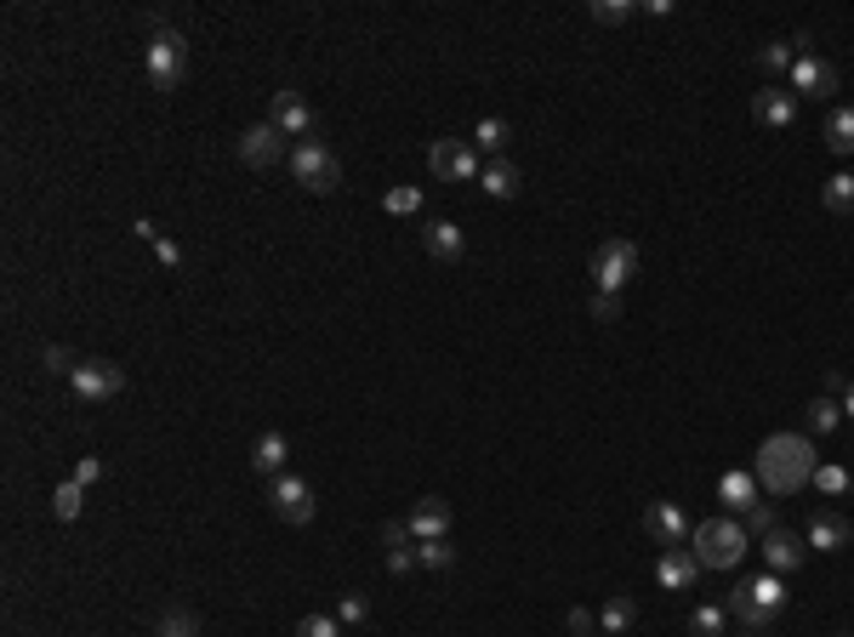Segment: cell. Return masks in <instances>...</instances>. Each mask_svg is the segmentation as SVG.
<instances>
[{
	"mask_svg": "<svg viewBox=\"0 0 854 637\" xmlns=\"http://www.w3.org/2000/svg\"><path fill=\"white\" fill-rule=\"evenodd\" d=\"M814 466L820 461L809 450V432H775V439H764L758 461H752V479L769 495H798V490H809Z\"/></svg>",
	"mask_w": 854,
	"mask_h": 637,
	"instance_id": "1",
	"label": "cell"
},
{
	"mask_svg": "<svg viewBox=\"0 0 854 637\" xmlns=\"http://www.w3.org/2000/svg\"><path fill=\"white\" fill-rule=\"evenodd\" d=\"M786 603H792V592H786V575H752V581H741L735 586V597H730V615L746 626V631H769L780 615H786Z\"/></svg>",
	"mask_w": 854,
	"mask_h": 637,
	"instance_id": "2",
	"label": "cell"
},
{
	"mask_svg": "<svg viewBox=\"0 0 854 637\" xmlns=\"http://www.w3.org/2000/svg\"><path fill=\"white\" fill-rule=\"evenodd\" d=\"M689 552H696L701 569H735L746 558V529L730 524V518H707L689 535Z\"/></svg>",
	"mask_w": 854,
	"mask_h": 637,
	"instance_id": "3",
	"label": "cell"
},
{
	"mask_svg": "<svg viewBox=\"0 0 854 637\" xmlns=\"http://www.w3.org/2000/svg\"><path fill=\"white\" fill-rule=\"evenodd\" d=\"M143 69H149V86L166 91V97L183 86V75H188V41H183V29H160V35H149Z\"/></svg>",
	"mask_w": 854,
	"mask_h": 637,
	"instance_id": "4",
	"label": "cell"
},
{
	"mask_svg": "<svg viewBox=\"0 0 854 637\" xmlns=\"http://www.w3.org/2000/svg\"><path fill=\"white\" fill-rule=\"evenodd\" d=\"M291 177H297L308 194H337L342 188V160H337V149L331 143H297L291 149Z\"/></svg>",
	"mask_w": 854,
	"mask_h": 637,
	"instance_id": "5",
	"label": "cell"
},
{
	"mask_svg": "<svg viewBox=\"0 0 854 637\" xmlns=\"http://www.w3.org/2000/svg\"><path fill=\"white\" fill-rule=\"evenodd\" d=\"M587 274H593V290L621 296V290H627V279L638 274V245L633 240H604L593 251V262H587Z\"/></svg>",
	"mask_w": 854,
	"mask_h": 637,
	"instance_id": "6",
	"label": "cell"
},
{
	"mask_svg": "<svg viewBox=\"0 0 854 637\" xmlns=\"http://www.w3.org/2000/svg\"><path fill=\"white\" fill-rule=\"evenodd\" d=\"M69 387L86 398V405H109V398L125 393V371H120V364H109V359H80Z\"/></svg>",
	"mask_w": 854,
	"mask_h": 637,
	"instance_id": "7",
	"label": "cell"
},
{
	"mask_svg": "<svg viewBox=\"0 0 854 637\" xmlns=\"http://www.w3.org/2000/svg\"><path fill=\"white\" fill-rule=\"evenodd\" d=\"M427 172H434L439 183H479V154L473 143H456V138H439L434 149H427Z\"/></svg>",
	"mask_w": 854,
	"mask_h": 637,
	"instance_id": "8",
	"label": "cell"
},
{
	"mask_svg": "<svg viewBox=\"0 0 854 637\" xmlns=\"http://www.w3.org/2000/svg\"><path fill=\"white\" fill-rule=\"evenodd\" d=\"M269 120L285 131V138H297V143H314V138H319V114L308 109V97H303L297 86L274 91V109H269Z\"/></svg>",
	"mask_w": 854,
	"mask_h": 637,
	"instance_id": "9",
	"label": "cell"
},
{
	"mask_svg": "<svg viewBox=\"0 0 854 637\" xmlns=\"http://www.w3.org/2000/svg\"><path fill=\"white\" fill-rule=\"evenodd\" d=\"M240 160L251 165V172H269V165L291 160V149H285V131H280L274 120H256V125H245V131H240Z\"/></svg>",
	"mask_w": 854,
	"mask_h": 637,
	"instance_id": "10",
	"label": "cell"
},
{
	"mask_svg": "<svg viewBox=\"0 0 854 637\" xmlns=\"http://www.w3.org/2000/svg\"><path fill=\"white\" fill-rule=\"evenodd\" d=\"M269 507H274V518H285V524H308L319 501H314L308 479H297V473H280V479H269Z\"/></svg>",
	"mask_w": 854,
	"mask_h": 637,
	"instance_id": "11",
	"label": "cell"
},
{
	"mask_svg": "<svg viewBox=\"0 0 854 637\" xmlns=\"http://www.w3.org/2000/svg\"><path fill=\"white\" fill-rule=\"evenodd\" d=\"M644 535L661 547H683L689 535H696V524H689V513L678 507V501H655V507L644 513Z\"/></svg>",
	"mask_w": 854,
	"mask_h": 637,
	"instance_id": "12",
	"label": "cell"
},
{
	"mask_svg": "<svg viewBox=\"0 0 854 637\" xmlns=\"http://www.w3.org/2000/svg\"><path fill=\"white\" fill-rule=\"evenodd\" d=\"M752 120L769 125V131H786L798 120V91L792 86H764L758 97H752Z\"/></svg>",
	"mask_w": 854,
	"mask_h": 637,
	"instance_id": "13",
	"label": "cell"
},
{
	"mask_svg": "<svg viewBox=\"0 0 854 637\" xmlns=\"http://www.w3.org/2000/svg\"><path fill=\"white\" fill-rule=\"evenodd\" d=\"M405 524H410L416 541H450V501L445 495H421Z\"/></svg>",
	"mask_w": 854,
	"mask_h": 637,
	"instance_id": "14",
	"label": "cell"
},
{
	"mask_svg": "<svg viewBox=\"0 0 854 637\" xmlns=\"http://www.w3.org/2000/svg\"><path fill=\"white\" fill-rule=\"evenodd\" d=\"M848 541H854V524L843 513H832V507H814L809 513V547L814 552H843Z\"/></svg>",
	"mask_w": 854,
	"mask_h": 637,
	"instance_id": "15",
	"label": "cell"
},
{
	"mask_svg": "<svg viewBox=\"0 0 854 637\" xmlns=\"http://www.w3.org/2000/svg\"><path fill=\"white\" fill-rule=\"evenodd\" d=\"M696 575H701V563H696V552H689V547H667L661 558H655V581H661L667 592H689V586H696Z\"/></svg>",
	"mask_w": 854,
	"mask_h": 637,
	"instance_id": "16",
	"label": "cell"
},
{
	"mask_svg": "<svg viewBox=\"0 0 854 637\" xmlns=\"http://www.w3.org/2000/svg\"><path fill=\"white\" fill-rule=\"evenodd\" d=\"M421 245H427V256L434 262H462L468 256V233L456 228V222H445V217H434L421 228Z\"/></svg>",
	"mask_w": 854,
	"mask_h": 637,
	"instance_id": "17",
	"label": "cell"
},
{
	"mask_svg": "<svg viewBox=\"0 0 854 637\" xmlns=\"http://www.w3.org/2000/svg\"><path fill=\"white\" fill-rule=\"evenodd\" d=\"M792 91H809V97H832V91H837V69H832L826 57L803 52V57L792 63Z\"/></svg>",
	"mask_w": 854,
	"mask_h": 637,
	"instance_id": "18",
	"label": "cell"
},
{
	"mask_svg": "<svg viewBox=\"0 0 854 637\" xmlns=\"http://www.w3.org/2000/svg\"><path fill=\"white\" fill-rule=\"evenodd\" d=\"M285 461H291V439H285V432H256V444H251V466H256V473L262 479H280L285 473Z\"/></svg>",
	"mask_w": 854,
	"mask_h": 637,
	"instance_id": "19",
	"label": "cell"
},
{
	"mask_svg": "<svg viewBox=\"0 0 854 637\" xmlns=\"http://www.w3.org/2000/svg\"><path fill=\"white\" fill-rule=\"evenodd\" d=\"M798 563H803V541H798L792 529L764 535V569H769V575H792Z\"/></svg>",
	"mask_w": 854,
	"mask_h": 637,
	"instance_id": "20",
	"label": "cell"
},
{
	"mask_svg": "<svg viewBox=\"0 0 854 637\" xmlns=\"http://www.w3.org/2000/svg\"><path fill=\"white\" fill-rule=\"evenodd\" d=\"M479 188L490 194V199H518V188H524V172L502 154V160H490L484 172H479Z\"/></svg>",
	"mask_w": 854,
	"mask_h": 637,
	"instance_id": "21",
	"label": "cell"
},
{
	"mask_svg": "<svg viewBox=\"0 0 854 637\" xmlns=\"http://www.w3.org/2000/svg\"><path fill=\"white\" fill-rule=\"evenodd\" d=\"M718 501L735 507V513H752L764 501V490H758V479H752V473H724V479H718Z\"/></svg>",
	"mask_w": 854,
	"mask_h": 637,
	"instance_id": "22",
	"label": "cell"
},
{
	"mask_svg": "<svg viewBox=\"0 0 854 637\" xmlns=\"http://www.w3.org/2000/svg\"><path fill=\"white\" fill-rule=\"evenodd\" d=\"M638 620V603L627 597V592H615V597H604V609H599V626H604V637H621Z\"/></svg>",
	"mask_w": 854,
	"mask_h": 637,
	"instance_id": "23",
	"label": "cell"
},
{
	"mask_svg": "<svg viewBox=\"0 0 854 637\" xmlns=\"http://www.w3.org/2000/svg\"><path fill=\"white\" fill-rule=\"evenodd\" d=\"M473 143H479L490 160H502V149L513 143V125H507V120H496V114H484V120L473 125Z\"/></svg>",
	"mask_w": 854,
	"mask_h": 637,
	"instance_id": "24",
	"label": "cell"
},
{
	"mask_svg": "<svg viewBox=\"0 0 854 637\" xmlns=\"http://www.w3.org/2000/svg\"><path fill=\"white\" fill-rule=\"evenodd\" d=\"M820 206H826L832 217H848V211H854V177H848V172L826 177V188H820Z\"/></svg>",
	"mask_w": 854,
	"mask_h": 637,
	"instance_id": "25",
	"label": "cell"
},
{
	"mask_svg": "<svg viewBox=\"0 0 854 637\" xmlns=\"http://www.w3.org/2000/svg\"><path fill=\"white\" fill-rule=\"evenodd\" d=\"M837 421H843V405H837V398H826V393H820V398H809V432H814V439H826V432H837Z\"/></svg>",
	"mask_w": 854,
	"mask_h": 637,
	"instance_id": "26",
	"label": "cell"
},
{
	"mask_svg": "<svg viewBox=\"0 0 854 637\" xmlns=\"http://www.w3.org/2000/svg\"><path fill=\"white\" fill-rule=\"evenodd\" d=\"M689 631H696V637H724L730 631V609H724V603H701V609L689 615Z\"/></svg>",
	"mask_w": 854,
	"mask_h": 637,
	"instance_id": "27",
	"label": "cell"
},
{
	"mask_svg": "<svg viewBox=\"0 0 854 637\" xmlns=\"http://www.w3.org/2000/svg\"><path fill=\"white\" fill-rule=\"evenodd\" d=\"M80 507H86V490H80L75 479H63V484L52 490V513H57L63 524H75V518H80Z\"/></svg>",
	"mask_w": 854,
	"mask_h": 637,
	"instance_id": "28",
	"label": "cell"
},
{
	"mask_svg": "<svg viewBox=\"0 0 854 637\" xmlns=\"http://www.w3.org/2000/svg\"><path fill=\"white\" fill-rule=\"evenodd\" d=\"M382 211H387V217H416V211H421V188L393 183V188L382 194Z\"/></svg>",
	"mask_w": 854,
	"mask_h": 637,
	"instance_id": "29",
	"label": "cell"
},
{
	"mask_svg": "<svg viewBox=\"0 0 854 637\" xmlns=\"http://www.w3.org/2000/svg\"><path fill=\"white\" fill-rule=\"evenodd\" d=\"M792 63H798L792 41H769V46H758V69H764V75H792Z\"/></svg>",
	"mask_w": 854,
	"mask_h": 637,
	"instance_id": "30",
	"label": "cell"
},
{
	"mask_svg": "<svg viewBox=\"0 0 854 637\" xmlns=\"http://www.w3.org/2000/svg\"><path fill=\"white\" fill-rule=\"evenodd\" d=\"M826 143H832V154H854V109H832Z\"/></svg>",
	"mask_w": 854,
	"mask_h": 637,
	"instance_id": "31",
	"label": "cell"
},
{
	"mask_svg": "<svg viewBox=\"0 0 854 637\" xmlns=\"http://www.w3.org/2000/svg\"><path fill=\"white\" fill-rule=\"evenodd\" d=\"M809 484H814L820 495H843V490H848L854 479H848V466H837V461H820V466H814V479H809Z\"/></svg>",
	"mask_w": 854,
	"mask_h": 637,
	"instance_id": "32",
	"label": "cell"
},
{
	"mask_svg": "<svg viewBox=\"0 0 854 637\" xmlns=\"http://www.w3.org/2000/svg\"><path fill=\"white\" fill-rule=\"evenodd\" d=\"M416 563L434 569V575H445V569L456 563V547L450 541H416Z\"/></svg>",
	"mask_w": 854,
	"mask_h": 637,
	"instance_id": "33",
	"label": "cell"
},
{
	"mask_svg": "<svg viewBox=\"0 0 854 637\" xmlns=\"http://www.w3.org/2000/svg\"><path fill=\"white\" fill-rule=\"evenodd\" d=\"M337 620H342V626H365V620H371V597H365V592H342Z\"/></svg>",
	"mask_w": 854,
	"mask_h": 637,
	"instance_id": "34",
	"label": "cell"
},
{
	"mask_svg": "<svg viewBox=\"0 0 854 637\" xmlns=\"http://www.w3.org/2000/svg\"><path fill=\"white\" fill-rule=\"evenodd\" d=\"M154 637H200V620H194L188 609H166L160 615V631Z\"/></svg>",
	"mask_w": 854,
	"mask_h": 637,
	"instance_id": "35",
	"label": "cell"
},
{
	"mask_svg": "<svg viewBox=\"0 0 854 637\" xmlns=\"http://www.w3.org/2000/svg\"><path fill=\"white\" fill-rule=\"evenodd\" d=\"M638 18V0H593V23H627Z\"/></svg>",
	"mask_w": 854,
	"mask_h": 637,
	"instance_id": "36",
	"label": "cell"
},
{
	"mask_svg": "<svg viewBox=\"0 0 854 637\" xmlns=\"http://www.w3.org/2000/svg\"><path fill=\"white\" fill-rule=\"evenodd\" d=\"M746 535H758V541H764V535H775L780 529V518H775V507H769V501H758V507H752L746 513V524H741Z\"/></svg>",
	"mask_w": 854,
	"mask_h": 637,
	"instance_id": "37",
	"label": "cell"
},
{
	"mask_svg": "<svg viewBox=\"0 0 854 637\" xmlns=\"http://www.w3.org/2000/svg\"><path fill=\"white\" fill-rule=\"evenodd\" d=\"M297 637H342V620L337 615H303L297 620Z\"/></svg>",
	"mask_w": 854,
	"mask_h": 637,
	"instance_id": "38",
	"label": "cell"
},
{
	"mask_svg": "<svg viewBox=\"0 0 854 637\" xmlns=\"http://www.w3.org/2000/svg\"><path fill=\"white\" fill-rule=\"evenodd\" d=\"M41 364H46L52 376H75V364H80V359H75L69 348H57V342H52V348H41Z\"/></svg>",
	"mask_w": 854,
	"mask_h": 637,
	"instance_id": "39",
	"label": "cell"
},
{
	"mask_svg": "<svg viewBox=\"0 0 854 637\" xmlns=\"http://www.w3.org/2000/svg\"><path fill=\"white\" fill-rule=\"evenodd\" d=\"M587 314H593L599 325H615V319H621V296H610V290H593V301H587Z\"/></svg>",
	"mask_w": 854,
	"mask_h": 637,
	"instance_id": "40",
	"label": "cell"
},
{
	"mask_svg": "<svg viewBox=\"0 0 854 637\" xmlns=\"http://www.w3.org/2000/svg\"><path fill=\"white\" fill-rule=\"evenodd\" d=\"M410 569H421V563H416V541L387 547V575H410Z\"/></svg>",
	"mask_w": 854,
	"mask_h": 637,
	"instance_id": "41",
	"label": "cell"
},
{
	"mask_svg": "<svg viewBox=\"0 0 854 637\" xmlns=\"http://www.w3.org/2000/svg\"><path fill=\"white\" fill-rule=\"evenodd\" d=\"M69 479H75L80 490H91L97 479H103V461H97V455H80V461H75V473H69Z\"/></svg>",
	"mask_w": 854,
	"mask_h": 637,
	"instance_id": "42",
	"label": "cell"
},
{
	"mask_svg": "<svg viewBox=\"0 0 854 637\" xmlns=\"http://www.w3.org/2000/svg\"><path fill=\"white\" fill-rule=\"evenodd\" d=\"M154 256L166 262V267H183V245H177V240H166V233L154 240Z\"/></svg>",
	"mask_w": 854,
	"mask_h": 637,
	"instance_id": "43",
	"label": "cell"
},
{
	"mask_svg": "<svg viewBox=\"0 0 854 637\" xmlns=\"http://www.w3.org/2000/svg\"><path fill=\"white\" fill-rule=\"evenodd\" d=\"M593 626H599L593 609H570V631H576V637H593Z\"/></svg>",
	"mask_w": 854,
	"mask_h": 637,
	"instance_id": "44",
	"label": "cell"
},
{
	"mask_svg": "<svg viewBox=\"0 0 854 637\" xmlns=\"http://www.w3.org/2000/svg\"><path fill=\"white\" fill-rule=\"evenodd\" d=\"M131 233H138V240H149V245H154V240H160V228H154V222H149V217H138V222H131Z\"/></svg>",
	"mask_w": 854,
	"mask_h": 637,
	"instance_id": "45",
	"label": "cell"
},
{
	"mask_svg": "<svg viewBox=\"0 0 854 637\" xmlns=\"http://www.w3.org/2000/svg\"><path fill=\"white\" fill-rule=\"evenodd\" d=\"M843 416H854V382L843 387Z\"/></svg>",
	"mask_w": 854,
	"mask_h": 637,
	"instance_id": "46",
	"label": "cell"
},
{
	"mask_svg": "<svg viewBox=\"0 0 854 637\" xmlns=\"http://www.w3.org/2000/svg\"><path fill=\"white\" fill-rule=\"evenodd\" d=\"M832 637H848V631H832Z\"/></svg>",
	"mask_w": 854,
	"mask_h": 637,
	"instance_id": "47",
	"label": "cell"
},
{
	"mask_svg": "<svg viewBox=\"0 0 854 637\" xmlns=\"http://www.w3.org/2000/svg\"><path fill=\"white\" fill-rule=\"evenodd\" d=\"M746 637H758V631H746Z\"/></svg>",
	"mask_w": 854,
	"mask_h": 637,
	"instance_id": "48",
	"label": "cell"
},
{
	"mask_svg": "<svg viewBox=\"0 0 854 637\" xmlns=\"http://www.w3.org/2000/svg\"><path fill=\"white\" fill-rule=\"evenodd\" d=\"M593 637H604V631H593Z\"/></svg>",
	"mask_w": 854,
	"mask_h": 637,
	"instance_id": "49",
	"label": "cell"
},
{
	"mask_svg": "<svg viewBox=\"0 0 854 637\" xmlns=\"http://www.w3.org/2000/svg\"><path fill=\"white\" fill-rule=\"evenodd\" d=\"M848 490H854V484H848Z\"/></svg>",
	"mask_w": 854,
	"mask_h": 637,
	"instance_id": "50",
	"label": "cell"
},
{
	"mask_svg": "<svg viewBox=\"0 0 854 637\" xmlns=\"http://www.w3.org/2000/svg\"><path fill=\"white\" fill-rule=\"evenodd\" d=\"M848 547H854V541H848Z\"/></svg>",
	"mask_w": 854,
	"mask_h": 637,
	"instance_id": "51",
	"label": "cell"
}]
</instances>
